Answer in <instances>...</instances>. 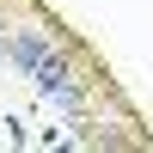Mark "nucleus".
<instances>
[{
	"label": "nucleus",
	"mask_w": 153,
	"mask_h": 153,
	"mask_svg": "<svg viewBox=\"0 0 153 153\" xmlns=\"http://www.w3.org/2000/svg\"><path fill=\"white\" fill-rule=\"evenodd\" d=\"M31 80H37V92H43L49 104H61L68 117H80V110H86V92H80V80L68 74V61H61L55 49H49V55L31 68Z\"/></svg>",
	"instance_id": "f257e3e1"
}]
</instances>
